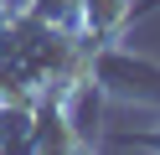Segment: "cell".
Listing matches in <instances>:
<instances>
[{
	"instance_id": "cell-1",
	"label": "cell",
	"mask_w": 160,
	"mask_h": 155,
	"mask_svg": "<svg viewBox=\"0 0 160 155\" xmlns=\"http://www.w3.org/2000/svg\"><path fill=\"white\" fill-rule=\"evenodd\" d=\"M155 145H160V134H155Z\"/></svg>"
}]
</instances>
